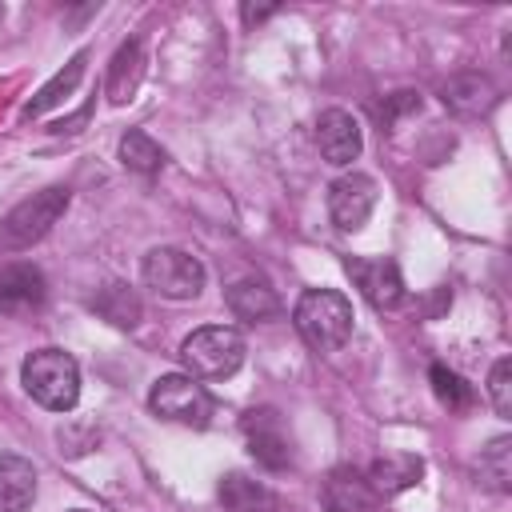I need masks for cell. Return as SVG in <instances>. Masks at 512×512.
<instances>
[{
	"label": "cell",
	"mask_w": 512,
	"mask_h": 512,
	"mask_svg": "<svg viewBox=\"0 0 512 512\" xmlns=\"http://www.w3.org/2000/svg\"><path fill=\"white\" fill-rule=\"evenodd\" d=\"M24 392L48 412H72L80 400V364L64 348H36L20 364Z\"/></svg>",
	"instance_id": "1"
},
{
	"label": "cell",
	"mask_w": 512,
	"mask_h": 512,
	"mask_svg": "<svg viewBox=\"0 0 512 512\" xmlns=\"http://www.w3.org/2000/svg\"><path fill=\"white\" fill-rule=\"evenodd\" d=\"M352 304L344 292L336 288H308L300 292L296 308H292V324L296 332L316 348V352H336L348 344L352 336Z\"/></svg>",
	"instance_id": "2"
},
{
	"label": "cell",
	"mask_w": 512,
	"mask_h": 512,
	"mask_svg": "<svg viewBox=\"0 0 512 512\" xmlns=\"http://www.w3.org/2000/svg\"><path fill=\"white\" fill-rule=\"evenodd\" d=\"M180 360L196 380H228L244 364V336L228 324H204L184 336Z\"/></svg>",
	"instance_id": "3"
},
{
	"label": "cell",
	"mask_w": 512,
	"mask_h": 512,
	"mask_svg": "<svg viewBox=\"0 0 512 512\" xmlns=\"http://www.w3.org/2000/svg\"><path fill=\"white\" fill-rule=\"evenodd\" d=\"M140 276L164 300H196L204 292V280H208L204 264L192 252L172 248V244L148 248L144 260H140Z\"/></svg>",
	"instance_id": "4"
},
{
	"label": "cell",
	"mask_w": 512,
	"mask_h": 512,
	"mask_svg": "<svg viewBox=\"0 0 512 512\" xmlns=\"http://www.w3.org/2000/svg\"><path fill=\"white\" fill-rule=\"evenodd\" d=\"M64 212H68V188L52 184V188H44V192H32L28 200H20V204L0 220V248L20 252V248L40 244Z\"/></svg>",
	"instance_id": "5"
},
{
	"label": "cell",
	"mask_w": 512,
	"mask_h": 512,
	"mask_svg": "<svg viewBox=\"0 0 512 512\" xmlns=\"http://www.w3.org/2000/svg\"><path fill=\"white\" fill-rule=\"evenodd\" d=\"M148 408L160 420L188 424V428H204L212 420V396L188 372H164V376H156L152 388H148Z\"/></svg>",
	"instance_id": "6"
},
{
	"label": "cell",
	"mask_w": 512,
	"mask_h": 512,
	"mask_svg": "<svg viewBox=\"0 0 512 512\" xmlns=\"http://www.w3.org/2000/svg\"><path fill=\"white\" fill-rule=\"evenodd\" d=\"M352 284L360 288V296L376 308V312H396L404 304V276L396 268V260L388 256H348L344 260Z\"/></svg>",
	"instance_id": "7"
},
{
	"label": "cell",
	"mask_w": 512,
	"mask_h": 512,
	"mask_svg": "<svg viewBox=\"0 0 512 512\" xmlns=\"http://www.w3.org/2000/svg\"><path fill=\"white\" fill-rule=\"evenodd\" d=\"M240 428H244V440H248V456L260 468L284 472L292 464V440H288L284 420H280L276 408H252V412H244Z\"/></svg>",
	"instance_id": "8"
},
{
	"label": "cell",
	"mask_w": 512,
	"mask_h": 512,
	"mask_svg": "<svg viewBox=\"0 0 512 512\" xmlns=\"http://www.w3.org/2000/svg\"><path fill=\"white\" fill-rule=\"evenodd\" d=\"M376 180L368 172H344L340 180H332L328 188V216L340 232H360L376 208Z\"/></svg>",
	"instance_id": "9"
},
{
	"label": "cell",
	"mask_w": 512,
	"mask_h": 512,
	"mask_svg": "<svg viewBox=\"0 0 512 512\" xmlns=\"http://www.w3.org/2000/svg\"><path fill=\"white\" fill-rule=\"evenodd\" d=\"M48 300V280L36 264H4L0 268V312L4 316H28L40 312Z\"/></svg>",
	"instance_id": "10"
},
{
	"label": "cell",
	"mask_w": 512,
	"mask_h": 512,
	"mask_svg": "<svg viewBox=\"0 0 512 512\" xmlns=\"http://www.w3.org/2000/svg\"><path fill=\"white\" fill-rule=\"evenodd\" d=\"M316 148H320V156H324L328 164L348 168V164L360 156V148H364V136H360L356 116L344 112V108L320 112V120H316Z\"/></svg>",
	"instance_id": "11"
},
{
	"label": "cell",
	"mask_w": 512,
	"mask_h": 512,
	"mask_svg": "<svg viewBox=\"0 0 512 512\" xmlns=\"http://www.w3.org/2000/svg\"><path fill=\"white\" fill-rule=\"evenodd\" d=\"M420 476H424V460L416 456V452H388V456H380L372 468H368V488H372V496L380 500H388V496H400V492H408V488H416L420 484Z\"/></svg>",
	"instance_id": "12"
},
{
	"label": "cell",
	"mask_w": 512,
	"mask_h": 512,
	"mask_svg": "<svg viewBox=\"0 0 512 512\" xmlns=\"http://www.w3.org/2000/svg\"><path fill=\"white\" fill-rule=\"evenodd\" d=\"M228 308L244 324H264V320L280 316V296H276V288H268V280L244 276V280L228 284Z\"/></svg>",
	"instance_id": "13"
},
{
	"label": "cell",
	"mask_w": 512,
	"mask_h": 512,
	"mask_svg": "<svg viewBox=\"0 0 512 512\" xmlns=\"http://www.w3.org/2000/svg\"><path fill=\"white\" fill-rule=\"evenodd\" d=\"M32 500H36V464L16 452H0V512H28Z\"/></svg>",
	"instance_id": "14"
},
{
	"label": "cell",
	"mask_w": 512,
	"mask_h": 512,
	"mask_svg": "<svg viewBox=\"0 0 512 512\" xmlns=\"http://www.w3.org/2000/svg\"><path fill=\"white\" fill-rule=\"evenodd\" d=\"M140 80H144V44L132 36V40H124V44L116 48V56H112V64H108L104 92H108L112 104H128V100L136 96Z\"/></svg>",
	"instance_id": "15"
},
{
	"label": "cell",
	"mask_w": 512,
	"mask_h": 512,
	"mask_svg": "<svg viewBox=\"0 0 512 512\" xmlns=\"http://www.w3.org/2000/svg\"><path fill=\"white\" fill-rule=\"evenodd\" d=\"M84 68H88V52H76V56H72V60H68L52 80H48V84H40V88H36V96L24 104V112H20V116H24V120H40L44 112L60 108V104L80 88Z\"/></svg>",
	"instance_id": "16"
},
{
	"label": "cell",
	"mask_w": 512,
	"mask_h": 512,
	"mask_svg": "<svg viewBox=\"0 0 512 512\" xmlns=\"http://www.w3.org/2000/svg\"><path fill=\"white\" fill-rule=\"evenodd\" d=\"M216 496H220L224 512H280L276 492H272L268 484L244 476V472H228V476L220 480Z\"/></svg>",
	"instance_id": "17"
},
{
	"label": "cell",
	"mask_w": 512,
	"mask_h": 512,
	"mask_svg": "<svg viewBox=\"0 0 512 512\" xmlns=\"http://www.w3.org/2000/svg\"><path fill=\"white\" fill-rule=\"evenodd\" d=\"M88 308H92L96 316H104L108 324H116V328H136V324H140V316H144L140 296H136L128 284H120V280H112V284L96 288V296L88 300Z\"/></svg>",
	"instance_id": "18"
},
{
	"label": "cell",
	"mask_w": 512,
	"mask_h": 512,
	"mask_svg": "<svg viewBox=\"0 0 512 512\" xmlns=\"http://www.w3.org/2000/svg\"><path fill=\"white\" fill-rule=\"evenodd\" d=\"M492 100H496V88L480 72H460L444 84V104L456 112H484Z\"/></svg>",
	"instance_id": "19"
},
{
	"label": "cell",
	"mask_w": 512,
	"mask_h": 512,
	"mask_svg": "<svg viewBox=\"0 0 512 512\" xmlns=\"http://www.w3.org/2000/svg\"><path fill=\"white\" fill-rule=\"evenodd\" d=\"M164 160H168V156H164V148H160L148 132L128 128V132L120 136V164H124V168L152 176V172H160V168H164Z\"/></svg>",
	"instance_id": "20"
},
{
	"label": "cell",
	"mask_w": 512,
	"mask_h": 512,
	"mask_svg": "<svg viewBox=\"0 0 512 512\" xmlns=\"http://www.w3.org/2000/svg\"><path fill=\"white\" fill-rule=\"evenodd\" d=\"M480 480L496 492L512 488V436H496L488 448H480Z\"/></svg>",
	"instance_id": "21"
},
{
	"label": "cell",
	"mask_w": 512,
	"mask_h": 512,
	"mask_svg": "<svg viewBox=\"0 0 512 512\" xmlns=\"http://www.w3.org/2000/svg\"><path fill=\"white\" fill-rule=\"evenodd\" d=\"M428 380H432L436 400H440L448 412H464V408H472L476 392H472V384H468L460 372H452V368H444V364H432Z\"/></svg>",
	"instance_id": "22"
},
{
	"label": "cell",
	"mask_w": 512,
	"mask_h": 512,
	"mask_svg": "<svg viewBox=\"0 0 512 512\" xmlns=\"http://www.w3.org/2000/svg\"><path fill=\"white\" fill-rule=\"evenodd\" d=\"M328 496H332V508L336 512H360V508H368L376 496H372V488H368V480L360 476V472H352V468H340L336 476H332V484H328Z\"/></svg>",
	"instance_id": "23"
},
{
	"label": "cell",
	"mask_w": 512,
	"mask_h": 512,
	"mask_svg": "<svg viewBox=\"0 0 512 512\" xmlns=\"http://www.w3.org/2000/svg\"><path fill=\"white\" fill-rule=\"evenodd\" d=\"M488 396H492V408L500 416H512V360L500 356L488 372Z\"/></svg>",
	"instance_id": "24"
},
{
	"label": "cell",
	"mask_w": 512,
	"mask_h": 512,
	"mask_svg": "<svg viewBox=\"0 0 512 512\" xmlns=\"http://www.w3.org/2000/svg\"><path fill=\"white\" fill-rule=\"evenodd\" d=\"M408 112H420V92H412V88H400V92L384 96V104H380L384 128H392V124H396L400 116H408Z\"/></svg>",
	"instance_id": "25"
},
{
	"label": "cell",
	"mask_w": 512,
	"mask_h": 512,
	"mask_svg": "<svg viewBox=\"0 0 512 512\" xmlns=\"http://www.w3.org/2000/svg\"><path fill=\"white\" fill-rule=\"evenodd\" d=\"M276 12H280L276 4H240V20H244L248 28H252V24H264V20L276 16Z\"/></svg>",
	"instance_id": "26"
},
{
	"label": "cell",
	"mask_w": 512,
	"mask_h": 512,
	"mask_svg": "<svg viewBox=\"0 0 512 512\" xmlns=\"http://www.w3.org/2000/svg\"><path fill=\"white\" fill-rule=\"evenodd\" d=\"M68 512H88V508H68Z\"/></svg>",
	"instance_id": "27"
},
{
	"label": "cell",
	"mask_w": 512,
	"mask_h": 512,
	"mask_svg": "<svg viewBox=\"0 0 512 512\" xmlns=\"http://www.w3.org/2000/svg\"><path fill=\"white\" fill-rule=\"evenodd\" d=\"M328 512H336V508H328Z\"/></svg>",
	"instance_id": "28"
}]
</instances>
